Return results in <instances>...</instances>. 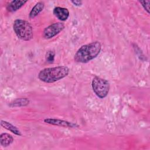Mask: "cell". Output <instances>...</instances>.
<instances>
[{
	"instance_id": "obj_1",
	"label": "cell",
	"mask_w": 150,
	"mask_h": 150,
	"mask_svg": "<svg viewBox=\"0 0 150 150\" xmlns=\"http://www.w3.org/2000/svg\"><path fill=\"white\" fill-rule=\"evenodd\" d=\"M101 50V45L98 41L83 45L76 52L74 60L77 63H87L97 57Z\"/></svg>"
},
{
	"instance_id": "obj_2",
	"label": "cell",
	"mask_w": 150,
	"mask_h": 150,
	"mask_svg": "<svg viewBox=\"0 0 150 150\" xmlns=\"http://www.w3.org/2000/svg\"><path fill=\"white\" fill-rule=\"evenodd\" d=\"M69 69L65 66L47 67L38 73V79L46 83H53L66 77L69 73Z\"/></svg>"
},
{
	"instance_id": "obj_3",
	"label": "cell",
	"mask_w": 150,
	"mask_h": 150,
	"mask_svg": "<svg viewBox=\"0 0 150 150\" xmlns=\"http://www.w3.org/2000/svg\"><path fill=\"white\" fill-rule=\"evenodd\" d=\"M13 29L16 36L22 40L29 41L33 38V28L26 21L21 19L15 20Z\"/></svg>"
},
{
	"instance_id": "obj_4",
	"label": "cell",
	"mask_w": 150,
	"mask_h": 150,
	"mask_svg": "<svg viewBox=\"0 0 150 150\" xmlns=\"http://www.w3.org/2000/svg\"><path fill=\"white\" fill-rule=\"evenodd\" d=\"M91 86L94 93L100 98H104L108 94L110 85L108 80L104 79L94 77L92 80Z\"/></svg>"
},
{
	"instance_id": "obj_5",
	"label": "cell",
	"mask_w": 150,
	"mask_h": 150,
	"mask_svg": "<svg viewBox=\"0 0 150 150\" xmlns=\"http://www.w3.org/2000/svg\"><path fill=\"white\" fill-rule=\"evenodd\" d=\"M64 24L62 22L52 23L44 29L43 37L46 39H52L61 32L64 29Z\"/></svg>"
},
{
	"instance_id": "obj_6",
	"label": "cell",
	"mask_w": 150,
	"mask_h": 150,
	"mask_svg": "<svg viewBox=\"0 0 150 150\" xmlns=\"http://www.w3.org/2000/svg\"><path fill=\"white\" fill-rule=\"evenodd\" d=\"M44 122L50 125L62 127L64 128H75L79 127V125L76 123L57 118H45L44 120Z\"/></svg>"
},
{
	"instance_id": "obj_7",
	"label": "cell",
	"mask_w": 150,
	"mask_h": 150,
	"mask_svg": "<svg viewBox=\"0 0 150 150\" xmlns=\"http://www.w3.org/2000/svg\"><path fill=\"white\" fill-rule=\"evenodd\" d=\"M53 15L60 21H65L69 17V11L66 8L56 6L53 10Z\"/></svg>"
},
{
	"instance_id": "obj_8",
	"label": "cell",
	"mask_w": 150,
	"mask_h": 150,
	"mask_svg": "<svg viewBox=\"0 0 150 150\" xmlns=\"http://www.w3.org/2000/svg\"><path fill=\"white\" fill-rule=\"evenodd\" d=\"M28 1L13 0L9 3L6 6V10L9 12H13L21 8Z\"/></svg>"
},
{
	"instance_id": "obj_9",
	"label": "cell",
	"mask_w": 150,
	"mask_h": 150,
	"mask_svg": "<svg viewBox=\"0 0 150 150\" xmlns=\"http://www.w3.org/2000/svg\"><path fill=\"white\" fill-rule=\"evenodd\" d=\"M1 125L5 129L11 131L13 134L18 135V136H22V134L21 133V131L14 125L10 123L8 121H5V120H1Z\"/></svg>"
},
{
	"instance_id": "obj_10",
	"label": "cell",
	"mask_w": 150,
	"mask_h": 150,
	"mask_svg": "<svg viewBox=\"0 0 150 150\" xmlns=\"http://www.w3.org/2000/svg\"><path fill=\"white\" fill-rule=\"evenodd\" d=\"M45 8V4L42 1L38 2L36 3L34 6L32 8L31 11L29 12V18L31 19H33L37 16Z\"/></svg>"
},
{
	"instance_id": "obj_11",
	"label": "cell",
	"mask_w": 150,
	"mask_h": 150,
	"mask_svg": "<svg viewBox=\"0 0 150 150\" xmlns=\"http://www.w3.org/2000/svg\"><path fill=\"white\" fill-rule=\"evenodd\" d=\"M29 100L28 98H17L12 101L9 104L10 107H21L28 105L29 104Z\"/></svg>"
},
{
	"instance_id": "obj_12",
	"label": "cell",
	"mask_w": 150,
	"mask_h": 150,
	"mask_svg": "<svg viewBox=\"0 0 150 150\" xmlns=\"http://www.w3.org/2000/svg\"><path fill=\"white\" fill-rule=\"evenodd\" d=\"M13 142V137L8 133H2L0 135V144L3 147H7Z\"/></svg>"
},
{
	"instance_id": "obj_13",
	"label": "cell",
	"mask_w": 150,
	"mask_h": 150,
	"mask_svg": "<svg viewBox=\"0 0 150 150\" xmlns=\"http://www.w3.org/2000/svg\"><path fill=\"white\" fill-rule=\"evenodd\" d=\"M55 56V52L53 50H48L45 55V59L47 63H52L54 60Z\"/></svg>"
},
{
	"instance_id": "obj_14",
	"label": "cell",
	"mask_w": 150,
	"mask_h": 150,
	"mask_svg": "<svg viewBox=\"0 0 150 150\" xmlns=\"http://www.w3.org/2000/svg\"><path fill=\"white\" fill-rule=\"evenodd\" d=\"M140 4L144 8V9L148 13H149V1H139Z\"/></svg>"
},
{
	"instance_id": "obj_15",
	"label": "cell",
	"mask_w": 150,
	"mask_h": 150,
	"mask_svg": "<svg viewBox=\"0 0 150 150\" xmlns=\"http://www.w3.org/2000/svg\"><path fill=\"white\" fill-rule=\"evenodd\" d=\"M71 2L76 6H80L82 4H83V2L81 1H79V0H73V1H71Z\"/></svg>"
}]
</instances>
